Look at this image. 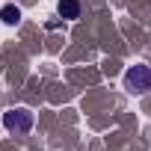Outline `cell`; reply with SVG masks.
Returning <instances> with one entry per match:
<instances>
[{
  "label": "cell",
  "instance_id": "obj_3",
  "mask_svg": "<svg viewBox=\"0 0 151 151\" xmlns=\"http://www.w3.org/2000/svg\"><path fill=\"white\" fill-rule=\"evenodd\" d=\"M56 12H59L65 21H77V18H80V3H77V0H59Z\"/></svg>",
  "mask_w": 151,
  "mask_h": 151
},
{
  "label": "cell",
  "instance_id": "obj_1",
  "mask_svg": "<svg viewBox=\"0 0 151 151\" xmlns=\"http://www.w3.org/2000/svg\"><path fill=\"white\" fill-rule=\"evenodd\" d=\"M3 127H6L9 133H15V136L30 133V130H33V113H30L27 107H15V110L3 113Z\"/></svg>",
  "mask_w": 151,
  "mask_h": 151
},
{
  "label": "cell",
  "instance_id": "obj_2",
  "mask_svg": "<svg viewBox=\"0 0 151 151\" xmlns=\"http://www.w3.org/2000/svg\"><path fill=\"white\" fill-rule=\"evenodd\" d=\"M124 86L133 95H145L151 89V65H133L124 71Z\"/></svg>",
  "mask_w": 151,
  "mask_h": 151
},
{
  "label": "cell",
  "instance_id": "obj_4",
  "mask_svg": "<svg viewBox=\"0 0 151 151\" xmlns=\"http://www.w3.org/2000/svg\"><path fill=\"white\" fill-rule=\"evenodd\" d=\"M0 21H3V24H9V27H15V24L21 21V9H18L15 3H6L3 9H0Z\"/></svg>",
  "mask_w": 151,
  "mask_h": 151
}]
</instances>
